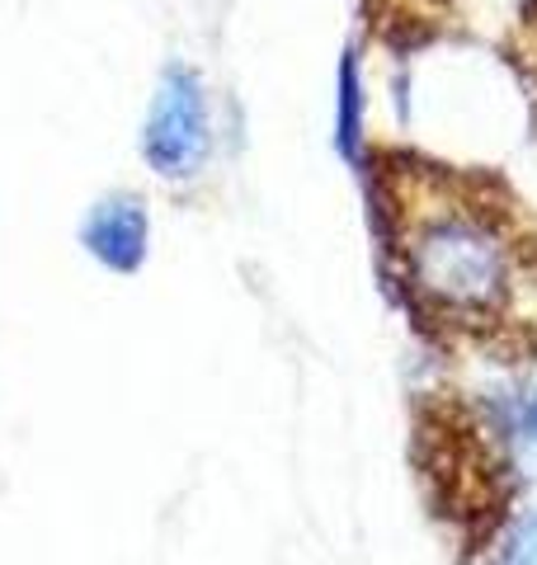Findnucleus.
<instances>
[{
    "mask_svg": "<svg viewBox=\"0 0 537 565\" xmlns=\"http://www.w3.org/2000/svg\"><path fill=\"white\" fill-rule=\"evenodd\" d=\"M358 122H364V85H358V66L345 57L339 66V151L358 161Z\"/></svg>",
    "mask_w": 537,
    "mask_h": 565,
    "instance_id": "nucleus-4",
    "label": "nucleus"
},
{
    "mask_svg": "<svg viewBox=\"0 0 537 565\" xmlns=\"http://www.w3.org/2000/svg\"><path fill=\"white\" fill-rule=\"evenodd\" d=\"M505 565H537V514L518 519L505 537Z\"/></svg>",
    "mask_w": 537,
    "mask_h": 565,
    "instance_id": "nucleus-5",
    "label": "nucleus"
},
{
    "mask_svg": "<svg viewBox=\"0 0 537 565\" xmlns=\"http://www.w3.org/2000/svg\"><path fill=\"white\" fill-rule=\"evenodd\" d=\"M518 419H524V434L537 438V386H533V396L524 401V411H518Z\"/></svg>",
    "mask_w": 537,
    "mask_h": 565,
    "instance_id": "nucleus-6",
    "label": "nucleus"
},
{
    "mask_svg": "<svg viewBox=\"0 0 537 565\" xmlns=\"http://www.w3.org/2000/svg\"><path fill=\"white\" fill-rule=\"evenodd\" d=\"M212 151V114H208V90L199 71L175 62L160 71V85L147 109V128H141V156L160 180L185 184L208 166Z\"/></svg>",
    "mask_w": 537,
    "mask_h": 565,
    "instance_id": "nucleus-2",
    "label": "nucleus"
},
{
    "mask_svg": "<svg viewBox=\"0 0 537 565\" xmlns=\"http://www.w3.org/2000/svg\"><path fill=\"white\" fill-rule=\"evenodd\" d=\"M85 250L95 255L104 269L114 274H137L147 264V245H151V222L137 193H109L90 207V217L81 226Z\"/></svg>",
    "mask_w": 537,
    "mask_h": 565,
    "instance_id": "nucleus-3",
    "label": "nucleus"
},
{
    "mask_svg": "<svg viewBox=\"0 0 537 565\" xmlns=\"http://www.w3.org/2000/svg\"><path fill=\"white\" fill-rule=\"evenodd\" d=\"M378 217L420 326L514 363L537 353V217L495 180L382 156Z\"/></svg>",
    "mask_w": 537,
    "mask_h": 565,
    "instance_id": "nucleus-1",
    "label": "nucleus"
}]
</instances>
